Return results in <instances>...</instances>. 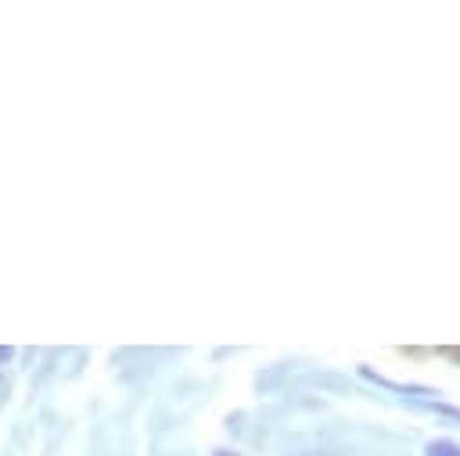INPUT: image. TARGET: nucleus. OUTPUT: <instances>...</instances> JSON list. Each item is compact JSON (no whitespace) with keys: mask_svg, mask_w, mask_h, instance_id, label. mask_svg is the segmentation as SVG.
Here are the masks:
<instances>
[{"mask_svg":"<svg viewBox=\"0 0 460 456\" xmlns=\"http://www.w3.org/2000/svg\"><path fill=\"white\" fill-rule=\"evenodd\" d=\"M147 456H198V449L187 438H155Z\"/></svg>","mask_w":460,"mask_h":456,"instance_id":"nucleus-7","label":"nucleus"},{"mask_svg":"<svg viewBox=\"0 0 460 456\" xmlns=\"http://www.w3.org/2000/svg\"><path fill=\"white\" fill-rule=\"evenodd\" d=\"M36 359H40V348H32V345H29V348H18V366H14V370H25V373H29V370L36 366Z\"/></svg>","mask_w":460,"mask_h":456,"instance_id":"nucleus-10","label":"nucleus"},{"mask_svg":"<svg viewBox=\"0 0 460 456\" xmlns=\"http://www.w3.org/2000/svg\"><path fill=\"white\" fill-rule=\"evenodd\" d=\"M86 363H90V348H65L61 381H79L86 373Z\"/></svg>","mask_w":460,"mask_h":456,"instance_id":"nucleus-6","label":"nucleus"},{"mask_svg":"<svg viewBox=\"0 0 460 456\" xmlns=\"http://www.w3.org/2000/svg\"><path fill=\"white\" fill-rule=\"evenodd\" d=\"M14 359H18V348L14 345H0V370H7Z\"/></svg>","mask_w":460,"mask_h":456,"instance_id":"nucleus-15","label":"nucleus"},{"mask_svg":"<svg viewBox=\"0 0 460 456\" xmlns=\"http://www.w3.org/2000/svg\"><path fill=\"white\" fill-rule=\"evenodd\" d=\"M61 363H65V348H40V359L29 370V406L50 391V384L61 377Z\"/></svg>","mask_w":460,"mask_h":456,"instance_id":"nucleus-4","label":"nucleus"},{"mask_svg":"<svg viewBox=\"0 0 460 456\" xmlns=\"http://www.w3.org/2000/svg\"><path fill=\"white\" fill-rule=\"evenodd\" d=\"M420 456H460V442L449 434H435L420 442Z\"/></svg>","mask_w":460,"mask_h":456,"instance_id":"nucleus-8","label":"nucleus"},{"mask_svg":"<svg viewBox=\"0 0 460 456\" xmlns=\"http://www.w3.org/2000/svg\"><path fill=\"white\" fill-rule=\"evenodd\" d=\"M208 456H248V452L237 445H216V449H208Z\"/></svg>","mask_w":460,"mask_h":456,"instance_id":"nucleus-16","label":"nucleus"},{"mask_svg":"<svg viewBox=\"0 0 460 456\" xmlns=\"http://www.w3.org/2000/svg\"><path fill=\"white\" fill-rule=\"evenodd\" d=\"M11 388H14V373L11 370H0V406L11 402Z\"/></svg>","mask_w":460,"mask_h":456,"instance_id":"nucleus-12","label":"nucleus"},{"mask_svg":"<svg viewBox=\"0 0 460 456\" xmlns=\"http://www.w3.org/2000/svg\"><path fill=\"white\" fill-rule=\"evenodd\" d=\"M431 355H438V359H449V363L460 370V345H438V348H431Z\"/></svg>","mask_w":460,"mask_h":456,"instance_id":"nucleus-11","label":"nucleus"},{"mask_svg":"<svg viewBox=\"0 0 460 456\" xmlns=\"http://www.w3.org/2000/svg\"><path fill=\"white\" fill-rule=\"evenodd\" d=\"M295 456H338L331 445H309V449H302V452H295Z\"/></svg>","mask_w":460,"mask_h":456,"instance_id":"nucleus-17","label":"nucleus"},{"mask_svg":"<svg viewBox=\"0 0 460 456\" xmlns=\"http://www.w3.org/2000/svg\"><path fill=\"white\" fill-rule=\"evenodd\" d=\"M399 355H406V359H431V348H417V345H402V348H395Z\"/></svg>","mask_w":460,"mask_h":456,"instance_id":"nucleus-14","label":"nucleus"},{"mask_svg":"<svg viewBox=\"0 0 460 456\" xmlns=\"http://www.w3.org/2000/svg\"><path fill=\"white\" fill-rule=\"evenodd\" d=\"M32 434H36V420H14L11 424V449L14 452H29L32 449Z\"/></svg>","mask_w":460,"mask_h":456,"instance_id":"nucleus-9","label":"nucleus"},{"mask_svg":"<svg viewBox=\"0 0 460 456\" xmlns=\"http://www.w3.org/2000/svg\"><path fill=\"white\" fill-rule=\"evenodd\" d=\"M183 355H187L183 345H122V348H111L108 352V366H111V377L122 388L147 391V384L162 370H169L172 363H180Z\"/></svg>","mask_w":460,"mask_h":456,"instance_id":"nucleus-1","label":"nucleus"},{"mask_svg":"<svg viewBox=\"0 0 460 456\" xmlns=\"http://www.w3.org/2000/svg\"><path fill=\"white\" fill-rule=\"evenodd\" d=\"M244 348H237V345H223V348H212V363H223V359H234V355H241Z\"/></svg>","mask_w":460,"mask_h":456,"instance_id":"nucleus-13","label":"nucleus"},{"mask_svg":"<svg viewBox=\"0 0 460 456\" xmlns=\"http://www.w3.org/2000/svg\"><path fill=\"white\" fill-rule=\"evenodd\" d=\"M288 391H309V395H334V399H359L363 395V384L352 377V373H345V370H338V366H320V363H309V366H302L298 373H295V381H291V388Z\"/></svg>","mask_w":460,"mask_h":456,"instance_id":"nucleus-2","label":"nucleus"},{"mask_svg":"<svg viewBox=\"0 0 460 456\" xmlns=\"http://www.w3.org/2000/svg\"><path fill=\"white\" fill-rule=\"evenodd\" d=\"M219 427H223V434H226L230 445L244 449L248 431H252V409H230V413H223V424Z\"/></svg>","mask_w":460,"mask_h":456,"instance_id":"nucleus-5","label":"nucleus"},{"mask_svg":"<svg viewBox=\"0 0 460 456\" xmlns=\"http://www.w3.org/2000/svg\"><path fill=\"white\" fill-rule=\"evenodd\" d=\"M309 363H313V359H305V355H280V359H273L270 366H259L255 377H252L255 399H262V402L280 399V395L291 388L295 373H298L302 366H309Z\"/></svg>","mask_w":460,"mask_h":456,"instance_id":"nucleus-3","label":"nucleus"}]
</instances>
